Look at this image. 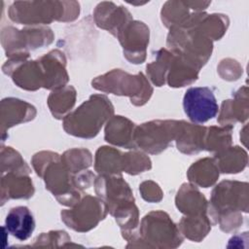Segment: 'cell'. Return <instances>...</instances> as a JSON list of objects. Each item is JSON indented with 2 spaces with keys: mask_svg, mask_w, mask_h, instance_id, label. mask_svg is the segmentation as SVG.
<instances>
[{
  "mask_svg": "<svg viewBox=\"0 0 249 249\" xmlns=\"http://www.w3.org/2000/svg\"><path fill=\"white\" fill-rule=\"evenodd\" d=\"M32 164L37 175L44 178L46 189L53 193L59 203L74 206L79 202L81 195L74 184V177L61 161L58 154L38 153L33 157Z\"/></svg>",
  "mask_w": 249,
  "mask_h": 249,
  "instance_id": "obj_2",
  "label": "cell"
},
{
  "mask_svg": "<svg viewBox=\"0 0 249 249\" xmlns=\"http://www.w3.org/2000/svg\"><path fill=\"white\" fill-rule=\"evenodd\" d=\"M53 38L52 30L45 27L22 30L6 27L2 30V44L7 55L10 56L28 53L27 49H37L49 45Z\"/></svg>",
  "mask_w": 249,
  "mask_h": 249,
  "instance_id": "obj_10",
  "label": "cell"
},
{
  "mask_svg": "<svg viewBox=\"0 0 249 249\" xmlns=\"http://www.w3.org/2000/svg\"><path fill=\"white\" fill-rule=\"evenodd\" d=\"M2 204L5 199L10 198H29L34 194L32 181L29 177L22 174L9 172L2 175Z\"/></svg>",
  "mask_w": 249,
  "mask_h": 249,
  "instance_id": "obj_19",
  "label": "cell"
},
{
  "mask_svg": "<svg viewBox=\"0 0 249 249\" xmlns=\"http://www.w3.org/2000/svg\"><path fill=\"white\" fill-rule=\"evenodd\" d=\"M127 241L147 242V247H177L182 241L179 228L162 211H154L147 214L141 221L139 235L136 232L130 234Z\"/></svg>",
  "mask_w": 249,
  "mask_h": 249,
  "instance_id": "obj_5",
  "label": "cell"
},
{
  "mask_svg": "<svg viewBox=\"0 0 249 249\" xmlns=\"http://www.w3.org/2000/svg\"><path fill=\"white\" fill-rule=\"evenodd\" d=\"M114 107L103 94H93L63 120L64 130L82 138L96 136L103 124L111 119Z\"/></svg>",
  "mask_w": 249,
  "mask_h": 249,
  "instance_id": "obj_3",
  "label": "cell"
},
{
  "mask_svg": "<svg viewBox=\"0 0 249 249\" xmlns=\"http://www.w3.org/2000/svg\"><path fill=\"white\" fill-rule=\"evenodd\" d=\"M95 192L116 217L135 206L133 194L121 175H100L94 180Z\"/></svg>",
  "mask_w": 249,
  "mask_h": 249,
  "instance_id": "obj_8",
  "label": "cell"
},
{
  "mask_svg": "<svg viewBox=\"0 0 249 249\" xmlns=\"http://www.w3.org/2000/svg\"><path fill=\"white\" fill-rule=\"evenodd\" d=\"M231 129L232 125L229 124L223 127H207L204 149L215 154L228 149L231 143Z\"/></svg>",
  "mask_w": 249,
  "mask_h": 249,
  "instance_id": "obj_24",
  "label": "cell"
},
{
  "mask_svg": "<svg viewBox=\"0 0 249 249\" xmlns=\"http://www.w3.org/2000/svg\"><path fill=\"white\" fill-rule=\"evenodd\" d=\"M3 149L6 151L7 156H5V154L2 153V172L7 169V172H16L18 174L22 175L30 173V168L17 151L13 150L12 147H6V149L3 147Z\"/></svg>",
  "mask_w": 249,
  "mask_h": 249,
  "instance_id": "obj_26",
  "label": "cell"
},
{
  "mask_svg": "<svg viewBox=\"0 0 249 249\" xmlns=\"http://www.w3.org/2000/svg\"><path fill=\"white\" fill-rule=\"evenodd\" d=\"M207 127L198 124H192L180 121L179 130L176 135V145L179 151L192 155L204 150V141Z\"/></svg>",
  "mask_w": 249,
  "mask_h": 249,
  "instance_id": "obj_15",
  "label": "cell"
},
{
  "mask_svg": "<svg viewBox=\"0 0 249 249\" xmlns=\"http://www.w3.org/2000/svg\"><path fill=\"white\" fill-rule=\"evenodd\" d=\"M73 209L61 211V220L67 227L77 231H87L94 228L107 214V206L102 199L86 196Z\"/></svg>",
  "mask_w": 249,
  "mask_h": 249,
  "instance_id": "obj_9",
  "label": "cell"
},
{
  "mask_svg": "<svg viewBox=\"0 0 249 249\" xmlns=\"http://www.w3.org/2000/svg\"><path fill=\"white\" fill-rule=\"evenodd\" d=\"M5 228L9 233L20 241L28 239L35 229V221L29 208L13 207L6 216Z\"/></svg>",
  "mask_w": 249,
  "mask_h": 249,
  "instance_id": "obj_16",
  "label": "cell"
},
{
  "mask_svg": "<svg viewBox=\"0 0 249 249\" xmlns=\"http://www.w3.org/2000/svg\"><path fill=\"white\" fill-rule=\"evenodd\" d=\"M183 108L194 124H204L216 117L219 112L215 95L207 87L188 89L183 97Z\"/></svg>",
  "mask_w": 249,
  "mask_h": 249,
  "instance_id": "obj_11",
  "label": "cell"
},
{
  "mask_svg": "<svg viewBox=\"0 0 249 249\" xmlns=\"http://www.w3.org/2000/svg\"><path fill=\"white\" fill-rule=\"evenodd\" d=\"M2 106V136L11 126L33 120L36 116L35 107L18 98H5Z\"/></svg>",
  "mask_w": 249,
  "mask_h": 249,
  "instance_id": "obj_14",
  "label": "cell"
},
{
  "mask_svg": "<svg viewBox=\"0 0 249 249\" xmlns=\"http://www.w3.org/2000/svg\"><path fill=\"white\" fill-rule=\"evenodd\" d=\"M219 177V169L214 159H203L195 162L188 171V178L191 182L208 188L213 185Z\"/></svg>",
  "mask_w": 249,
  "mask_h": 249,
  "instance_id": "obj_20",
  "label": "cell"
},
{
  "mask_svg": "<svg viewBox=\"0 0 249 249\" xmlns=\"http://www.w3.org/2000/svg\"><path fill=\"white\" fill-rule=\"evenodd\" d=\"M140 191L142 194V196L147 201H160L162 197V194L160 189L159 188L158 184L152 182V181H146L141 184Z\"/></svg>",
  "mask_w": 249,
  "mask_h": 249,
  "instance_id": "obj_28",
  "label": "cell"
},
{
  "mask_svg": "<svg viewBox=\"0 0 249 249\" xmlns=\"http://www.w3.org/2000/svg\"><path fill=\"white\" fill-rule=\"evenodd\" d=\"M95 170L100 175H119L123 171V154L110 147H100L96 152Z\"/></svg>",
  "mask_w": 249,
  "mask_h": 249,
  "instance_id": "obj_21",
  "label": "cell"
},
{
  "mask_svg": "<svg viewBox=\"0 0 249 249\" xmlns=\"http://www.w3.org/2000/svg\"><path fill=\"white\" fill-rule=\"evenodd\" d=\"M180 121H152L142 124L134 130L135 147L150 154H159L175 140Z\"/></svg>",
  "mask_w": 249,
  "mask_h": 249,
  "instance_id": "obj_7",
  "label": "cell"
},
{
  "mask_svg": "<svg viewBox=\"0 0 249 249\" xmlns=\"http://www.w3.org/2000/svg\"><path fill=\"white\" fill-rule=\"evenodd\" d=\"M94 18L99 27L117 36L119 31L131 20V16L122 6L117 7L112 2H102L94 11Z\"/></svg>",
  "mask_w": 249,
  "mask_h": 249,
  "instance_id": "obj_13",
  "label": "cell"
},
{
  "mask_svg": "<svg viewBox=\"0 0 249 249\" xmlns=\"http://www.w3.org/2000/svg\"><path fill=\"white\" fill-rule=\"evenodd\" d=\"M65 2H15L9 10L10 18L21 24H49L53 19L66 21L63 12L70 20L77 18L63 8Z\"/></svg>",
  "mask_w": 249,
  "mask_h": 249,
  "instance_id": "obj_6",
  "label": "cell"
},
{
  "mask_svg": "<svg viewBox=\"0 0 249 249\" xmlns=\"http://www.w3.org/2000/svg\"><path fill=\"white\" fill-rule=\"evenodd\" d=\"M92 88L117 95L130 97L136 106L144 105L151 97L153 89L143 73L130 75L121 69H114L91 82Z\"/></svg>",
  "mask_w": 249,
  "mask_h": 249,
  "instance_id": "obj_4",
  "label": "cell"
},
{
  "mask_svg": "<svg viewBox=\"0 0 249 249\" xmlns=\"http://www.w3.org/2000/svg\"><path fill=\"white\" fill-rule=\"evenodd\" d=\"M157 54L156 61L147 65V73L152 82L156 86L160 87L164 84L165 73L168 72L172 53L161 49L157 53Z\"/></svg>",
  "mask_w": 249,
  "mask_h": 249,
  "instance_id": "obj_25",
  "label": "cell"
},
{
  "mask_svg": "<svg viewBox=\"0 0 249 249\" xmlns=\"http://www.w3.org/2000/svg\"><path fill=\"white\" fill-rule=\"evenodd\" d=\"M207 204L205 196L190 184H183L176 196V206L188 216L207 214Z\"/></svg>",
  "mask_w": 249,
  "mask_h": 249,
  "instance_id": "obj_18",
  "label": "cell"
},
{
  "mask_svg": "<svg viewBox=\"0 0 249 249\" xmlns=\"http://www.w3.org/2000/svg\"><path fill=\"white\" fill-rule=\"evenodd\" d=\"M75 98L76 91L75 89L71 86L65 87L59 90L53 91L48 99L51 112L57 119L63 118V116L69 110H71L75 104Z\"/></svg>",
  "mask_w": 249,
  "mask_h": 249,
  "instance_id": "obj_23",
  "label": "cell"
},
{
  "mask_svg": "<svg viewBox=\"0 0 249 249\" xmlns=\"http://www.w3.org/2000/svg\"><path fill=\"white\" fill-rule=\"evenodd\" d=\"M211 224L206 214L184 217L179 224L181 232L191 240H201L210 231Z\"/></svg>",
  "mask_w": 249,
  "mask_h": 249,
  "instance_id": "obj_22",
  "label": "cell"
},
{
  "mask_svg": "<svg viewBox=\"0 0 249 249\" xmlns=\"http://www.w3.org/2000/svg\"><path fill=\"white\" fill-rule=\"evenodd\" d=\"M150 168L151 160L144 154L138 152L123 154V171L135 175Z\"/></svg>",
  "mask_w": 249,
  "mask_h": 249,
  "instance_id": "obj_27",
  "label": "cell"
},
{
  "mask_svg": "<svg viewBox=\"0 0 249 249\" xmlns=\"http://www.w3.org/2000/svg\"><path fill=\"white\" fill-rule=\"evenodd\" d=\"M248 184L237 181H223L212 191L206 213L213 224L230 231L242 224L240 211H248Z\"/></svg>",
  "mask_w": 249,
  "mask_h": 249,
  "instance_id": "obj_1",
  "label": "cell"
},
{
  "mask_svg": "<svg viewBox=\"0 0 249 249\" xmlns=\"http://www.w3.org/2000/svg\"><path fill=\"white\" fill-rule=\"evenodd\" d=\"M125 57L131 63H142L149 43V28L141 21H128L117 34Z\"/></svg>",
  "mask_w": 249,
  "mask_h": 249,
  "instance_id": "obj_12",
  "label": "cell"
},
{
  "mask_svg": "<svg viewBox=\"0 0 249 249\" xmlns=\"http://www.w3.org/2000/svg\"><path fill=\"white\" fill-rule=\"evenodd\" d=\"M135 125L129 120L116 116L110 119L105 128V140L111 144L127 149L135 148L133 141Z\"/></svg>",
  "mask_w": 249,
  "mask_h": 249,
  "instance_id": "obj_17",
  "label": "cell"
}]
</instances>
